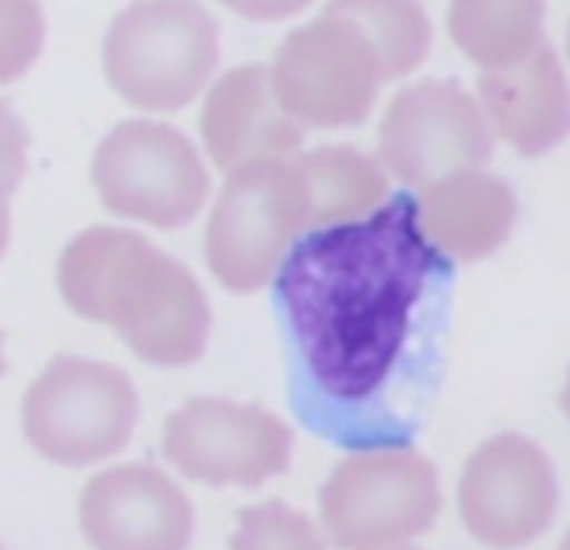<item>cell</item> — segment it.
Listing matches in <instances>:
<instances>
[{"instance_id":"cell-9","label":"cell","mask_w":570,"mask_h":550,"mask_svg":"<svg viewBox=\"0 0 570 550\" xmlns=\"http://www.w3.org/2000/svg\"><path fill=\"white\" fill-rule=\"evenodd\" d=\"M271 77L287 114L321 130L364 124L384 84L381 57L367 33L327 10L281 40Z\"/></svg>"},{"instance_id":"cell-5","label":"cell","mask_w":570,"mask_h":550,"mask_svg":"<svg viewBox=\"0 0 570 550\" xmlns=\"http://www.w3.org/2000/svg\"><path fill=\"white\" fill-rule=\"evenodd\" d=\"M140 421V394L117 364L60 354L20 401V431L37 458L57 468H94L117 458Z\"/></svg>"},{"instance_id":"cell-22","label":"cell","mask_w":570,"mask_h":550,"mask_svg":"<svg viewBox=\"0 0 570 550\" xmlns=\"http://www.w3.org/2000/svg\"><path fill=\"white\" fill-rule=\"evenodd\" d=\"M227 10H234L244 20H257V23H274V20H287L301 10H307L314 0H220Z\"/></svg>"},{"instance_id":"cell-18","label":"cell","mask_w":570,"mask_h":550,"mask_svg":"<svg viewBox=\"0 0 570 550\" xmlns=\"http://www.w3.org/2000/svg\"><path fill=\"white\" fill-rule=\"evenodd\" d=\"M324 10L347 17L367 33L381 57L384 84L414 73L431 53L434 27L421 0H327Z\"/></svg>"},{"instance_id":"cell-15","label":"cell","mask_w":570,"mask_h":550,"mask_svg":"<svg viewBox=\"0 0 570 550\" xmlns=\"http://www.w3.org/2000/svg\"><path fill=\"white\" fill-rule=\"evenodd\" d=\"M478 100L491 130L521 157H544L570 137V84L551 43H541L514 67L484 70Z\"/></svg>"},{"instance_id":"cell-2","label":"cell","mask_w":570,"mask_h":550,"mask_svg":"<svg viewBox=\"0 0 570 550\" xmlns=\"http://www.w3.org/2000/svg\"><path fill=\"white\" fill-rule=\"evenodd\" d=\"M57 287L77 317L110 327L150 367H187L207 351L214 314L200 281L137 230H80L60 254Z\"/></svg>"},{"instance_id":"cell-24","label":"cell","mask_w":570,"mask_h":550,"mask_svg":"<svg viewBox=\"0 0 570 550\" xmlns=\"http://www.w3.org/2000/svg\"><path fill=\"white\" fill-rule=\"evenodd\" d=\"M561 411H564V418H568L570 424V371L568 377H564V387H561Z\"/></svg>"},{"instance_id":"cell-6","label":"cell","mask_w":570,"mask_h":550,"mask_svg":"<svg viewBox=\"0 0 570 550\" xmlns=\"http://www.w3.org/2000/svg\"><path fill=\"white\" fill-rule=\"evenodd\" d=\"M307 234V197L291 157L254 160L227 174L204 227V261L234 294L264 291Z\"/></svg>"},{"instance_id":"cell-19","label":"cell","mask_w":570,"mask_h":550,"mask_svg":"<svg viewBox=\"0 0 570 550\" xmlns=\"http://www.w3.org/2000/svg\"><path fill=\"white\" fill-rule=\"evenodd\" d=\"M324 531L284 501H264L240 511L230 550H327Z\"/></svg>"},{"instance_id":"cell-7","label":"cell","mask_w":570,"mask_h":550,"mask_svg":"<svg viewBox=\"0 0 570 550\" xmlns=\"http://www.w3.org/2000/svg\"><path fill=\"white\" fill-rule=\"evenodd\" d=\"M90 180L100 204L160 230L187 227L210 197V174L194 140L164 120H120L94 150Z\"/></svg>"},{"instance_id":"cell-27","label":"cell","mask_w":570,"mask_h":550,"mask_svg":"<svg viewBox=\"0 0 570 550\" xmlns=\"http://www.w3.org/2000/svg\"><path fill=\"white\" fill-rule=\"evenodd\" d=\"M394 550H421V548H414V544H407V548H394Z\"/></svg>"},{"instance_id":"cell-29","label":"cell","mask_w":570,"mask_h":550,"mask_svg":"<svg viewBox=\"0 0 570 550\" xmlns=\"http://www.w3.org/2000/svg\"><path fill=\"white\" fill-rule=\"evenodd\" d=\"M0 550H3V544H0Z\"/></svg>"},{"instance_id":"cell-3","label":"cell","mask_w":570,"mask_h":550,"mask_svg":"<svg viewBox=\"0 0 570 550\" xmlns=\"http://www.w3.org/2000/svg\"><path fill=\"white\" fill-rule=\"evenodd\" d=\"M220 63V27L197 0H134L107 27L100 67L117 97L147 114L190 107Z\"/></svg>"},{"instance_id":"cell-25","label":"cell","mask_w":570,"mask_h":550,"mask_svg":"<svg viewBox=\"0 0 570 550\" xmlns=\"http://www.w3.org/2000/svg\"><path fill=\"white\" fill-rule=\"evenodd\" d=\"M7 374V357H3V341H0V377Z\"/></svg>"},{"instance_id":"cell-16","label":"cell","mask_w":570,"mask_h":550,"mask_svg":"<svg viewBox=\"0 0 570 550\" xmlns=\"http://www.w3.org/2000/svg\"><path fill=\"white\" fill-rule=\"evenodd\" d=\"M294 170L307 197V230L361 220L391 197V177L381 157L331 144L294 154Z\"/></svg>"},{"instance_id":"cell-10","label":"cell","mask_w":570,"mask_h":550,"mask_svg":"<svg viewBox=\"0 0 570 550\" xmlns=\"http://www.w3.org/2000/svg\"><path fill=\"white\" fill-rule=\"evenodd\" d=\"M558 511V468L528 434H494L461 468L458 514L464 531L484 548H531L554 528Z\"/></svg>"},{"instance_id":"cell-26","label":"cell","mask_w":570,"mask_h":550,"mask_svg":"<svg viewBox=\"0 0 570 550\" xmlns=\"http://www.w3.org/2000/svg\"><path fill=\"white\" fill-rule=\"evenodd\" d=\"M558 550H570V531L561 538V544H558Z\"/></svg>"},{"instance_id":"cell-11","label":"cell","mask_w":570,"mask_h":550,"mask_svg":"<svg viewBox=\"0 0 570 550\" xmlns=\"http://www.w3.org/2000/svg\"><path fill=\"white\" fill-rule=\"evenodd\" d=\"M377 144L384 170L421 190L448 174L484 167L494 130L481 100L458 80H417L387 104Z\"/></svg>"},{"instance_id":"cell-20","label":"cell","mask_w":570,"mask_h":550,"mask_svg":"<svg viewBox=\"0 0 570 550\" xmlns=\"http://www.w3.org/2000/svg\"><path fill=\"white\" fill-rule=\"evenodd\" d=\"M47 20L40 0H0V87L20 80L43 53Z\"/></svg>"},{"instance_id":"cell-12","label":"cell","mask_w":570,"mask_h":550,"mask_svg":"<svg viewBox=\"0 0 570 550\" xmlns=\"http://www.w3.org/2000/svg\"><path fill=\"white\" fill-rule=\"evenodd\" d=\"M77 524L90 550H190L197 514L167 471L117 464L87 481Z\"/></svg>"},{"instance_id":"cell-17","label":"cell","mask_w":570,"mask_h":550,"mask_svg":"<svg viewBox=\"0 0 570 550\" xmlns=\"http://www.w3.org/2000/svg\"><path fill=\"white\" fill-rule=\"evenodd\" d=\"M548 0H451L448 30L481 70H504L531 57L544 37Z\"/></svg>"},{"instance_id":"cell-14","label":"cell","mask_w":570,"mask_h":550,"mask_svg":"<svg viewBox=\"0 0 570 550\" xmlns=\"http://www.w3.org/2000/svg\"><path fill=\"white\" fill-rule=\"evenodd\" d=\"M414 204L424 237L451 264L488 261L511 240L521 217L514 187L484 167L458 170L421 187Z\"/></svg>"},{"instance_id":"cell-23","label":"cell","mask_w":570,"mask_h":550,"mask_svg":"<svg viewBox=\"0 0 570 550\" xmlns=\"http://www.w3.org/2000/svg\"><path fill=\"white\" fill-rule=\"evenodd\" d=\"M10 244V190L0 187V257L7 254Z\"/></svg>"},{"instance_id":"cell-13","label":"cell","mask_w":570,"mask_h":550,"mask_svg":"<svg viewBox=\"0 0 570 550\" xmlns=\"http://www.w3.org/2000/svg\"><path fill=\"white\" fill-rule=\"evenodd\" d=\"M307 127L287 114L274 90L271 67L244 63L207 87L200 110V140L224 174L271 157H294Z\"/></svg>"},{"instance_id":"cell-21","label":"cell","mask_w":570,"mask_h":550,"mask_svg":"<svg viewBox=\"0 0 570 550\" xmlns=\"http://www.w3.org/2000/svg\"><path fill=\"white\" fill-rule=\"evenodd\" d=\"M27 177V127L10 110V104L0 100V187L17 190Z\"/></svg>"},{"instance_id":"cell-4","label":"cell","mask_w":570,"mask_h":550,"mask_svg":"<svg viewBox=\"0 0 570 550\" xmlns=\"http://www.w3.org/2000/svg\"><path fill=\"white\" fill-rule=\"evenodd\" d=\"M444 504L441 474L417 448H364L321 484V531L337 550H394L431 531Z\"/></svg>"},{"instance_id":"cell-28","label":"cell","mask_w":570,"mask_h":550,"mask_svg":"<svg viewBox=\"0 0 570 550\" xmlns=\"http://www.w3.org/2000/svg\"><path fill=\"white\" fill-rule=\"evenodd\" d=\"M568 60H570V27H568Z\"/></svg>"},{"instance_id":"cell-1","label":"cell","mask_w":570,"mask_h":550,"mask_svg":"<svg viewBox=\"0 0 570 550\" xmlns=\"http://www.w3.org/2000/svg\"><path fill=\"white\" fill-rule=\"evenodd\" d=\"M454 287L411 190L361 220L314 227L274 274L277 307L311 387L337 407L384 397Z\"/></svg>"},{"instance_id":"cell-8","label":"cell","mask_w":570,"mask_h":550,"mask_svg":"<svg viewBox=\"0 0 570 550\" xmlns=\"http://www.w3.org/2000/svg\"><path fill=\"white\" fill-rule=\"evenodd\" d=\"M160 451L164 461L194 484L257 491L291 468L294 428L261 404L194 397L167 418Z\"/></svg>"}]
</instances>
